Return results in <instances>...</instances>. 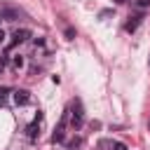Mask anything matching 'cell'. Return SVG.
I'll list each match as a JSON object with an SVG mask.
<instances>
[{"mask_svg":"<svg viewBox=\"0 0 150 150\" xmlns=\"http://www.w3.org/2000/svg\"><path fill=\"white\" fill-rule=\"evenodd\" d=\"M5 66H7V59H0V70H2Z\"/></svg>","mask_w":150,"mask_h":150,"instance_id":"obj_14","label":"cell"},{"mask_svg":"<svg viewBox=\"0 0 150 150\" xmlns=\"http://www.w3.org/2000/svg\"><path fill=\"white\" fill-rule=\"evenodd\" d=\"M12 98H14L16 105H28V103H30V94H28L26 89H16V91L12 94Z\"/></svg>","mask_w":150,"mask_h":150,"instance_id":"obj_3","label":"cell"},{"mask_svg":"<svg viewBox=\"0 0 150 150\" xmlns=\"http://www.w3.org/2000/svg\"><path fill=\"white\" fill-rule=\"evenodd\" d=\"M134 2H136V7H141V9L150 7V0H134Z\"/></svg>","mask_w":150,"mask_h":150,"instance_id":"obj_11","label":"cell"},{"mask_svg":"<svg viewBox=\"0 0 150 150\" xmlns=\"http://www.w3.org/2000/svg\"><path fill=\"white\" fill-rule=\"evenodd\" d=\"M66 38L73 40V38H75V30H73V28H66Z\"/></svg>","mask_w":150,"mask_h":150,"instance_id":"obj_13","label":"cell"},{"mask_svg":"<svg viewBox=\"0 0 150 150\" xmlns=\"http://www.w3.org/2000/svg\"><path fill=\"white\" fill-rule=\"evenodd\" d=\"M7 94H9V89H7V87H0V105L7 103Z\"/></svg>","mask_w":150,"mask_h":150,"instance_id":"obj_9","label":"cell"},{"mask_svg":"<svg viewBox=\"0 0 150 150\" xmlns=\"http://www.w3.org/2000/svg\"><path fill=\"white\" fill-rule=\"evenodd\" d=\"M66 124H68V110L63 112V117H61L56 131L52 134V143H63V138H66Z\"/></svg>","mask_w":150,"mask_h":150,"instance_id":"obj_2","label":"cell"},{"mask_svg":"<svg viewBox=\"0 0 150 150\" xmlns=\"http://www.w3.org/2000/svg\"><path fill=\"white\" fill-rule=\"evenodd\" d=\"M141 21H143V14H134V16H129V21L124 23V30H127V33H134V30L141 26Z\"/></svg>","mask_w":150,"mask_h":150,"instance_id":"obj_4","label":"cell"},{"mask_svg":"<svg viewBox=\"0 0 150 150\" xmlns=\"http://www.w3.org/2000/svg\"><path fill=\"white\" fill-rule=\"evenodd\" d=\"M112 150H127V145L120 143V141H115V143H112Z\"/></svg>","mask_w":150,"mask_h":150,"instance_id":"obj_12","label":"cell"},{"mask_svg":"<svg viewBox=\"0 0 150 150\" xmlns=\"http://www.w3.org/2000/svg\"><path fill=\"white\" fill-rule=\"evenodd\" d=\"M12 63H14V68H21V66H23V56H14Z\"/></svg>","mask_w":150,"mask_h":150,"instance_id":"obj_10","label":"cell"},{"mask_svg":"<svg viewBox=\"0 0 150 150\" xmlns=\"http://www.w3.org/2000/svg\"><path fill=\"white\" fill-rule=\"evenodd\" d=\"M80 145H82V138H77V136H75L73 141H68V150H77Z\"/></svg>","mask_w":150,"mask_h":150,"instance_id":"obj_8","label":"cell"},{"mask_svg":"<svg viewBox=\"0 0 150 150\" xmlns=\"http://www.w3.org/2000/svg\"><path fill=\"white\" fill-rule=\"evenodd\" d=\"M14 40H12V45H19V42H26V40H30V30L28 28H19V30H14V35H12Z\"/></svg>","mask_w":150,"mask_h":150,"instance_id":"obj_5","label":"cell"},{"mask_svg":"<svg viewBox=\"0 0 150 150\" xmlns=\"http://www.w3.org/2000/svg\"><path fill=\"white\" fill-rule=\"evenodd\" d=\"M38 122H40V120H35L33 124H28V129H26V131H28V138H30V141H35V138H38V134H40V131H38Z\"/></svg>","mask_w":150,"mask_h":150,"instance_id":"obj_6","label":"cell"},{"mask_svg":"<svg viewBox=\"0 0 150 150\" xmlns=\"http://www.w3.org/2000/svg\"><path fill=\"white\" fill-rule=\"evenodd\" d=\"M115 2H117V5H124V2H127V0H115Z\"/></svg>","mask_w":150,"mask_h":150,"instance_id":"obj_16","label":"cell"},{"mask_svg":"<svg viewBox=\"0 0 150 150\" xmlns=\"http://www.w3.org/2000/svg\"><path fill=\"white\" fill-rule=\"evenodd\" d=\"M0 16H5L7 21H14V19H16V12H14V9H2Z\"/></svg>","mask_w":150,"mask_h":150,"instance_id":"obj_7","label":"cell"},{"mask_svg":"<svg viewBox=\"0 0 150 150\" xmlns=\"http://www.w3.org/2000/svg\"><path fill=\"white\" fill-rule=\"evenodd\" d=\"M70 124L75 127V129H80L82 127V122H84V110H82V103L80 101H73V105H70Z\"/></svg>","mask_w":150,"mask_h":150,"instance_id":"obj_1","label":"cell"},{"mask_svg":"<svg viewBox=\"0 0 150 150\" xmlns=\"http://www.w3.org/2000/svg\"><path fill=\"white\" fill-rule=\"evenodd\" d=\"M0 42H5V30L0 28Z\"/></svg>","mask_w":150,"mask_h":150,"instance_id":"obj_15","label":"cell"}]
</instances>
